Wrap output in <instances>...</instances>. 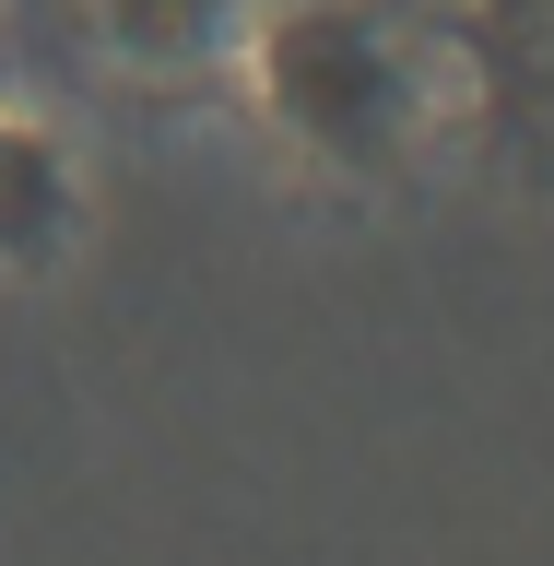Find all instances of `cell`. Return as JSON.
I'll use <instances>...</instances> for the list:
<instances>
[{"label":"cell","instance_id":"6da1fadb","mask_svg":"<svg viewBox=\"0 0 554 566\" xmlns=\"http://www.w3.org/2000/svg\"><path fill=\"white\" fill-rule=\"evenodd\" d=\"M260 83H272L283 130H307L318 154H343V166H389L401 130H414V60L389 48L378 12H283L272 48H260Z\"/></svg>","mask_w":554,"mask_h":566},{"label":"cell","instance_id":"7a4b0ae2","mask_svg":"<svg viewBox=\"0 0 554 566\" xmlns=\"http://www.w3.org/2000/svg\"><path fill=\"white\" fill-rule=\"evenodd\" d=\"M71 224V177L60 154L24 130V118H0V260H48Z\"/></svg>","mask_w":554,"mask_h":566},{"label":"cell","instance_id":"3957f363","mask_svg":"<svg viewBox=\"0 0 554 566\" xmlns=\"http://www.w3.org/2000/svg\"><path fill=\"white\" fill-rule=\"evenodd\" d=\"M224 24H237V0H106V35H118V60H142V71L212 60Z\"/></svg>","mask_w":554,"mask_h":566}]
</instances>
